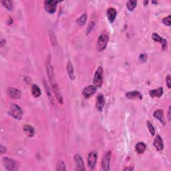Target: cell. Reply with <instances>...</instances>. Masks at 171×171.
Here are the masks:
<instances>
[{
  "mask_svg": "<svg viewBox=\"0 0 171 171\" xmlns=\"http://www.w3.org/2000/svg\"><path fill=\"white\" fill-rule=\"evenodd\" d=\"M44 86H45V88L46 90V92H47V94L48 96H49L50 99H52V94H51V92H50V88L48 87V86L47 85V83H46V81H44Z\"/></svg>",
  "mask_w": 171,
  "mask_h": 171,
  "instance_id": "83f0119b",
  "label": "cell"
},
{
  "mask_svg": "<svg viewBox=\"0 0 171 171\" xmlns=\"http://www.w3.org/2000/svg\"><path fill=\"white\" fill-rule=\"evenodd\" d=\"M139 60H140L141 62H145L146 60H147V55L146 53H142V54L139 56Z\"/></svg>",
  "mask_w": 171,
  "mask_h": 171,
  "instance_id": "f1b7e54d",
  "label": "cell"
},
{
  "mask_svg": "<svg viewBox=\"0 0 171 171\" xmlns=\"http://www.w3.org/2000/svg\"><path fill=\"white\" fill-rule=\"evenodd\" d=\"M3 162L4 165L6 167V170L9 171H14L18 170V166H17V163L15 161L10 159L9 158H3Z\"/></svg>",
  "mask_w": 171,
  "mask_h": 171,
  "instance_id": "277c9868",
  "label": "cell"
},
{
  "mask_svg": "<svg viewBox=\"0 0 171 171\" xmlns=\"http://www.w3.org/2000/svg\"><path fill=\"white\" fill-rule=\"evenodd\" d=\"M107 14V17H108V20L110 21V22H113L115 19L116 17V14H117V11L114 8H109L108 10L106 11Z\"/></svg>",
  "mask_w": 171,
  "mask_h": 171,
  "instance_id": "9a60e30c",
  "label": "cell"
},
{
  "mask_svg": "<svg viewBox=\"0 0 171 171\" xmlns=\"http://www.w3.org/2000/svg\"><path fill=\"white\" fill-rule=\"evenodd\" d=\"M86 19H87V15L86 14H82V15L77 19V23H78V25L82 26L83 25H84V24L86 23Z\"/></svg>",
  "mask_w": 171,
  "mask_h": 171,
  "instance_id": "603a6c76",
  "label": "cell"
},
{
  "mask_svg": "<svg viewBox=\"0 0 171 171\" xmlns=\"http://www.w3.org/2000/svg\"><path fill=\"white\" fill-rule=\"evenodd\" d=\"M134 169L133 168H126L124 170H133Z\"/></svg>",
  "mask_w": 171,
  "mask_h": 171,
  "instance_id": "836d02e7",
  "label": "cell"
},
{
  "mask_svg": "<svg viewBox=\"0 0 171 171\" xmlns=\"http://www.w3.org/2000/svg\"><path fill=\"white\" fill-rule=\"evenodd\" d=\"M74 160L76 163V170H85L86 168L84 167V163L82 156L79 155H76L74 156Z\"/></svg>",
  "mask_w": 171,
  "mask_h": 171,
  "instance_id": "30bf717a",
  "label": "cell"
},
{
  "mask_svg": "<svg viewBox=\"0 0 171 171\" xmlns=\"http://www.w3.org/2000/svg\"><path fill=\"white\" fill-rule=\"evenodd\" d=\"M96 92V87L95 86H88L83 90L82 94L85 98H89L94 94Z\"/></svg>",
  "mask_w": 171,
  "mask_h": 171,
  "instance_id": "9c48e42d",
  "label": "cell"
},
{
  "mask_svg": "<svg viewBox=\"0 0 171 171\" xmlns=\"http://www.w3.org/2000/svg\"><path fill=\"white\" fill-rule=\"evenodd\" d=\"M149 94L152 98H160L163 94V88L162 87L158 88L155 90H152L149 92Z\"/></svg>",
  "mask_w": 171,
  "mask_h": 171,
  "instance_id": "e0dca14e",
  "label": "cell"
},
{
  "mask_svg": "<svg viewBox=\"0 0 171 171\" xmlns=\"http://www.w3.org/2000/svg\"><path fill=\"white\" fill-rule=\"evenodd\" d=\"M94 27V22H92V23L90 24L88 28V33H90V31L92 30V28H93Z\"/></svg>",
  "mask_w": 171,
  "mask_h": 171,
  "instance_id": "4dcf8cb0",
  "label": "cell"
},
{
  "mask_svg": "<svg viewBox=\"0 0 171 171\" xmlns=\"http://www.w3.org/2000/svg\"><path fill=\"white\" fill-rule=\"evenodd\" d=\"M58 1H46L44 2V7L48 13L53 14L56 10Z\"/></svg>",
  "mask_w": 171,
  "mask_h": 171,
  "instance_id": "52a82bcc",
  "label": "cell"
},
{
  "mask_svg": "<svg viewBox=\"0 0 171 171\" xmlns=\"http://www.w3.org/2000/svg\"><path fill=\"white\" fill-rule=\"evenodd\" d=\"M23 128L24 131L25 132L29 137H32V136H33L34 134H35V130H34L33 127L30 125H28V124H26V125L24 126Z\"/></svg>",
  "mask_w": 171,
  "mask_h": 171,
  "instance_id": "d6986e66",
  "label": "cell"
},
{
  "mask_svg": "<svg viewBox=\"0 0 171 171\" xmlns=\"http://www.w3.org/2000/svg\"><path fill=\"white\" fill-rule=\"evenodd\" d=\"M146 148V146L145 145V143L142 142H138L136 144V145L135 146V149L139 155H141V154H143L145 152V151Z\"/></svg>",
  "mask_w": 171,
  "mask_h": 171,
  "instance_id": "ffe728a7",
  "label": "cell"
},
{
  "mask_svg": "<svg viewBox=\"0 0 171 171\" xmlns=\"http://www.w3.org/2000/svg\"><path fill=\"white\" fill-rule=\"evenodd\" d=\"M9 113L10 115L17 120L22 119L23 117V111L21 108L18 104H13L11 105L10 108H9Z\"/></svg>",
  "mask_w": 171,
  "mask_h": 171,
  "instance_id": "6da1fadb",
  "label": "cell"
},
{
  "mask_svg": "<svg viewBox=\"0 0 171 171\" xmlns=\"http://www.w3.org/2000/svg\"><path fill=\"white\" fill-rule=\"evenodd\" d=\"M153 145L157 150L160 151L163 150L164 148L163 141L162 140V138H161L159 135H157L156 136L155 140H154Z\"/></svg>",
  "mask_w": 171,
  "mask_h": 171,
  "instance_id": "4fadbf2b",
  "label": "cell"
},
{
  "mask_svg": "<svg viewBox=\"0 0 171 171\" xmlns=\"http://www.w3.org/2000/svg\"><path fill=\"white\" fill-rule=\"evenodd\" d=\"M97 158L98 155L96 151H92L89 153L88 156V165L91 169H93L96 166Z\"/></svg>",
  "mask_w": 171,
  "mask_h": 171,
  "instance_id": "8992f818",
  "label": "cell"
},
{
  "mask_svg": "<svg viewBox=\"0 0 171 171\" xmlns=\"http://www.w3.org/2000/svg\"><path fill=\"white\" fill-rule=\"evenodd\" d=\"M9 96L11 98L19 99L21 97V92L18 89L14 88H9L8 90Z\"/></svg>",
  "mask_w": 171,
  "mask_h": 171,
  "instance_id": "8fae6325",
  "label": "cell"
},
{
  "mask_svg": "<svg viewBox=\"0 0 171 171\" xmlns=\"http://www.w3.org/2000/svg\"><path fill=\"white\" fill-rule=\"evenodd\" d=\"M103 82V68L99 66L95 72L94 77V84L96 88L100 87Z\"/></svg>",
  "mask_w": 171,
  "mask_h": 171,
  "instance_id": "7a4b0ae2",
  "label": "cell"
},
{
  "mask_svg": "<svg viewBox=\"0 0 171 171\" xmlns=\"http://www.w3.org/2000/svg\"><path fill=\"white\" fill-rule=\"evenodd\" d=\"M111 159V152L108 151L104 155L102 161V170L104 171H108L110 170V163Z\"/></svg>",
  "mask_w": 171,
  "mask_h": 171,
  "instance_id": "5b68a950",
  "label": "cell"
},
{
  "mask_svg": "<svg viewBox=\"0 0 171 171\" xmlns=\"http://www.w3.org/2000/svg\"><path fill=\"white\" fill-rule=\"evenodd\" d=\"M108 42V36L105 34H102L100 36L97 41V50L99 52H102L106 48Z\"/></svg>",
  "mask_w": 171,
  "mask_h": 171,
  "instance_id": "3957f363",
  "label": "cell"
},
{
  "mask_svg": "<svg viewBox=\"0 0 171 171\" xmlns=\"http://www.w3.org/2000/svg\"><path fill=\"white\" fill-rule=\"evenodd\" d=\"M67 72L68 76L71 80H74L75 79V75H74V67H73V65L71 61H68V65H67Z\"/></svg>",
  "mask_w": 171,
  "mask_h": 171,
  "instance_id": "ac0fdd59",
  "label": "cell"
},
{
  "mask_svg": "<svg viewBox=\"0 0 171 171\" xmlns=\"http://www.w3.org/2000/svg\"><path fill=\"white\" fill-rule=\"evenodd\" d=\"M31 94L35 98H38L41 95V90L37 85L33 84L31 86Z\"/></svg>",
  "mask_w": 171,
  "mask_h": 171,
  "instance_id": "44dd1931",
  "label": "cell"
},
{
  "mask_svg": "<svg viewBox=\"0 0 171 171\" xmlns=\"http://www.w3.org/2000/svg\"><path fill=\"white\" fill-rule=\"evenodd\" d=\"M57 170H66V167H65V164L62 160H59L58 161V166H57Z\"/></svg>",
  "mask_w": 171,
  "mask_h": 171,
  "instance_id": "484cf974",
  "label": "cell"
},
{
  "mask_svg": "<svg viewBox=\"0 0 171 171\" xmlns=\"http://www.w3.org/2000/svg\"><path fill=\"white\" fill-rule=\"evenodd\" d=\"M136 4H137V1H134V0L128 1L126 4L127 8H128L129 11H133L136 7Z\"/></svg>",
  "mask_w": 171,
  "mask_h": 171,
  "instance_id": "7402d4cb",
  "label": "cell"
},
{
  "mask_svg": "<svg viewBox=\"0 0 171 171\" xmlns=\"http://www.w3.org/2000/svg\"><path fill=\"white\" fill-rule=\"evenodd\" d=\"M167 80V84L168 86V87L169 88H170V87H171V78L170 77V76H168L167 77V79H166Z\"/></svg>",
  "mask_w": 171,
  "mask_h": 171,
  "instance_id": "f546056e",
  "label": "cell"
},
{
  "mask_svg": "<svg viewBox=\"0 0 171 171\" xmlns=\"http://www.w3.org/2000/svg\"><path fill=\"white\" fill-rule=\"evenodd\" d=\"M170 106L169 107V108H168V120L170 121V118H171V116H170Z\"/></svg>",
  "mask_w": 171,
  "mask_h": 171,
  "instance_id": "1f68e13d",
  "label": "cell"
},
{
  "mask_svg": "<svg viewBox=\"0 0 171 171\" xmlns=\"http://www.w3.org/2000/svg\"><path fill=\"white\" fill-rule=\"evenodd\" d=\"M152 38L155 41H158V42H160L162 44V47L164 50H166L167 48V41L165 39H163L160 37L159 35H158L157 33H153L152 35Z\"/></svg>",
  "mask_w": 171,
  "mask_h": 171,
  "instance_id": "7c38bea8",
  "label": "cell"
},
{
  "mask_svg": "<svg viewBox=\"0 0 171 171\" xmlns=\"http://www.w3.org/2000/svg\"><path fill=\"white\" fill-rule=\"evenodd\" d=\"M4 152H6V148L3 146H1V147H0V152H1V154H3Z\"/></svg>",
  "mask_w": 171,
  "mask_h": 171,
  "instance_id": "d6a6232c",
  "label": "cell"
},
{
  "mask_svg": "<svg viewBox=\"0 0 171 171\" xmlns=\"http://www.w3.org/2000/svg\"><path fill=\"white\" fill-rule=\"evenodd\" d=\"M163 24L167 26H170L171 25V16H168L167 18H164L162 20Z\"/></svg>",
  "mask_w": 171,
  "mask_h": 171,
  "instance_id": "4316f807",
  "label": "cell"
},
{
  "mask_svg": "<svg viewBox=\"0 0 171 171\" xmlns=\"http://www.w3.org/2000/svg\"><path fill=\"white\" fill-rule=\"evenodd\" d=\"M105 104V100L103 94H99L96 98V108L98 112H102L103 110L104 106Z\"/></svg>",
  "mask_w": 171,
  "mask_h": 171,
  "instance_id": "ba28073f",
  "label": "cell"
},
{
  "mask_svg": "<svg viewBox=\"0 0 171 171\" xmlns=\"http://www.w3.org/2000/svg\"><path fill=\"white\" fill-rule=\"evenodd\" d=\"M2 4L4 5V7L6 8H7L8 9V10H12V9H13V7H14V5H13V2L11 1H1Z\"/></svg>",
  "mask_w": 171,
  "mask_h": 171,
  "instance_id": "cb8c5ba5",
  "label": "cell"
},
{
  "mask_svg": "<svg viewBox=\"0 0 171 171\" xmlns=\"http://www.w3.org/2000/svg\"><path fill=\"white\" fill-rule=\"evenodd\" d=\"M154 116L155 117L156 119H158L163 125H165V120L164 118V112L162 110H156L154 112Z\"/></svg>",
  "mask_w": 171,
  "mask_h": 171,
  "instance_id": "2e32d148",
  "label": "cell"
},
{
  "mask_svg": "<svg viewBox=\"0 0 171 171\" xmlns=\"http://www.w3.org/2000/svg\"><path fill=\"white\" fill-rule=\"evenodd\" d=\"M126 96L127 98L129 99H142V96L140 92H139L137 90H134V91H132L130 92H128L126 93Z\"/></svg>",
  "mask_w": 171,
  "mask_h": 171,
  "instance_id": "5bb4252c",
  "label": "cell"
},
{
  "mask_svg": "<svg viewBox=\"0 0 171 171\" xmlns=\"http://www.w3.org/2000/svg\"><path fill=\"white\" fill-rule=\"evenodd\" d=\"M147 126H148L149 132H150V134H152V136L155 135V127H154V126L152 124V123H151L150 122L148 121L147 122Z\"/></svg>",
  "mask_w": 171,
  "mask_h": 171,
  "instance_id": "d4e9b609",
  "label": "cell"
}]
</instances>
